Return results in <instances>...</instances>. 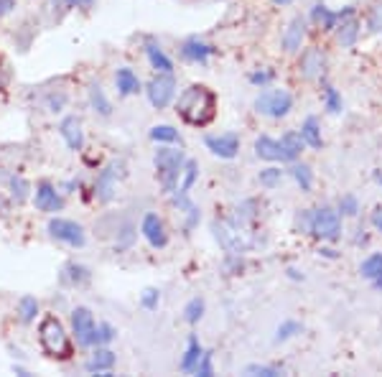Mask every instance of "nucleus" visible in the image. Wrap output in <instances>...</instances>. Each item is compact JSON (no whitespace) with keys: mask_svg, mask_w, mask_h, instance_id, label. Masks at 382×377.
I'll list each match as a JSON object with an SVG mask.
<instances>
[{"mask_svg":"<svg viewBox=\"0 0 382 377\" xmlns=\"http://www.w3.org/2000/svg\"><path fill=\"white\" fill-rule=\"evenodd\" d=\"M301 77L303 79H318L321 74H324L326 69V59L324 54H321V49H306L303 54H301Z\"/></svg>","mask_w":382,"mask_h":377,"instance_id":"nucleus-14","label":"nucleus"},{"mask_svg":"<svg viewBox=\"0 0 382 377\" xmlns=\"http://www.w3.org/2000/svg\"><path fill=\"white\" fill-rule=\"evenodd\" d=\"M158 301H161V291L158 288H146L143 294H140V306L153 311V308H158Z\"/></svg>","mask_w":382,"mask_h":377,"instance_id":"nucleus-38","label":"nucleus"},{"mask_svg":"<svg viewBox=\"0 0 382 377\" xmlns=\"http://www.w3.org/2000/svg\"><path fill=\"white\" fill-rule=\"evenodd\" d=\"M303 138H301V133H296V130H288L283 138H280V151H283V161H288V163H293V161H299L301 151H303Z\"/></svg>","mask_w":382,"mask_h":377,"instance_id":"nucleus-21","label":"nucleus"},{"mask_svg":"<svg viewBox=\"0 0 382 377\" xmlns=\"http://www.w3.org/2000/svg\"><path fill=\"white\" fill-rule=\"evenodd\" d=\"M146 95L156 110L168 108V105L173 103V97H176V79H173L171 71H158V74L148 82Z\"/></svg>","mask_w":382,"mask_h":377,"instance_id":"nucleus-6","label":"nucleus"},{"mask_svg":"<svg viewBox=\"0 0 382 377\" xmlns=\"http://www.w3.org/2000/svg\"><path fill=\"white\" fill-rule=\"evenodd\" d=\"M71 329H74V339L79 347L97 344V324L87 306H76L74 311H71Z\"/></svg>","mask_w":382,"mask_h":377,"instance_id":"nucleus-9","label":"nucleus"},{"mask_svg":"<svg viewBox=\"0 0 382 377\" xmlns=\"http://www.w3.org/2000/svg\"><path fill=\"white\" fill-rule=\"evenodd\" d=\"M33 204L38 211H59L64 207V199L51 181H41L36 186V194H33Z\"/></svg>","mask_w":382,"mask_h":377,"instance_id":"nucleus-11","label":"nucleus"},{"mask_svg":"<svg viewBox=\"0 0 382 377\" xmlns=\"http://www.w3.org/2000/svg\"><path fill=\"white\" fill-rule=\"evenodd\" d=\"M303 36H306V21L301 18V16H296V18L286 26V31H283V49H286L288 54L301 52Z\"/></svg>","mask_w":382,"mask_h":377,"instance_id":"nucleus-18","label":"nucleus"},{"mask_svg":"<svg viewBox=\"0 0 382 377\" xmlns=\"http://www.w3.org/2000/svg\"><path fill=\"white\" fill-rule=\"evenodd\" d=\"M311 21L316 23L318 28H321V31H331V28H337L339 13L329 11V8H326L324 3H316V6L311 8Z\"/></svg>","mask_w":382,"mask_h":377,"instance_id":"nucleus-23","label":"nucleus"},{"mask_svg":"<svg viewBox=\"0 0 382 377\" xmlns=\"http://www.w3.org/2000/svg\"><path fill=\"white\" fill-rule=\"evenodd\" d=\"M291 176H293V179H296V181H299L301 192H311V186H313V173H311V168L306 166V163H296V161H293Z\"/></svg>","mask_w":382,"mask_h":377,"instance_id":"nucleus-29","label":"nucleus"},{"mask_svg":"<svg viewBox=\"0 0 382 377\" xmlns=\"http://www.w3.org/2000/svg\"><path fill=\"white\" fill-rule=\"evenodd\" d=\"M146 57H148V62H151V66L156 71H173V62L166 57L163 49H161L158 44L148 41V44H146Z\"/></svg>","mask_w":382,"mask_h":377,"instance_id":"nucleus-25","label":"nucleus"},{"mask_svg":"<svg viewBox=\"0 0 382 377\" xmlns=\"http://www.w3.org/2000/svg\"><path fill=\"white\" fill-rule=\"evenodd\" d=\"M359 273H362V278H367V281H375L377 275L382 273V253H375V255H369L367 260H362Z\"/></svg>","mask_w":382,"mask_h":377,"instance_id":"nucleus-32","label":"nucleus"},{"mask_svg":"<svg viewBox=\"0 0 382 377\" xmlns=\"http://www.w3.org/2000/svg\"><path fill=\"white\" fill-rule=\"evenodd\" d=\"M372 283H375V288H377V291H382V273L377 275V278H375V281H372Z\"/></svg>","mask_w":382,"mask_h":377,"instance_id":"nucleus-49","label":"nucleus"},{"mask_svg":"<svg viewBox=\"0 0 382 377\" xmlns=\"http://www.w3.org/2000/svg\"><path fill=\"white\" fill-rule=\"evenodd\" d=\"M339 211H342V214H347V217H354L357 211H359V202H357V197L347 194V197L339 199Z\"/></svg>","mask_w":382,"mask_h":377,"instance_id":"nucleus-42","label":"nucleus"},{"mask_svg":"<svg viewBox=\"0 0 382 377\" xmlns=\"http://www.w3.org/2000/svg\"><path fill=\"white\" fill-rule=\"evenodd\" d=\"M184 153L181 151H173V148H158L156 156H153V166H156V179L161 181L166 192L173 194L178 189V176L184 171Z\"/></svg>","mask_w":382,"mask_h":377,"instance_id":"nucleus-3","label":"nucleus"},{"mask_svg":"<svg viewBox=\"0 0 382 377\" xmlns=\"http://www.w3.org/2000/svg\"><path fill=\"white\" fill-rule=\"evenodd\" d=\"M140 232H143V237L148 240L151 248H163V245L168 243L163 219H161L158 214H146V217H143V224H140Z\"/></svg>","mask_w":382,"mask_h":377,"instance_id":"nucleus-16","label":"nucleus"},{"mask_svg":"<svg viewBox=\"0 0 382 377\" xmlns=\"http://www.w3.org/2000/svg\"><path fill=\"white\" fill-rule=\"evenodd\" d=\"M181 54H184V59H189V62L207 64L209 57L214 54V46L204 44V41H199V39H189V41H184V46H181Z\"/></svg>","mask_w":382,"mask_h":377,"instance_id":"nucleus-19","label":"nucleus"},{"mask_svg":"<svg viewBox=\"0 0 382 377\" xmlns=\"http://www.w3.org/2000/svg\"><path fill=\"white\" fill-rule=\"evenodd\" d=\"M245 375H262V377H278V375H283V372H280L278 367H270V364H250V367H245Z\"/></svg>","mask_w":382,"mask_h":377,"instance_id":"nucleus-40","label":"nucleus"},{"mask_svg":"<svg viewBox=\"0 0 382 377\" xmlns=\"http://www.w3.org/2000/svg\"><path fill=\"white\" fill-rule=\"evenodd\" d=\"M151 141L156 143H181V135L171 125H153L151 128Z\"/></svg>","mask_w":382,"mask_h":377,"instance_id":"nucleus-31","label":"nucleus"},{"mask_svg":"<svg viewBox=\"0 0 382 377\" xmlns=\"http://www.w3.org/2000/svg\"><path fill=\"white\" fill-rule=\"evenodd\" d=\"M324 108L329 110V115H339L342 112V95L331 84L324 87Z\"/></svg>","mask_w":382,"mask_h":377,"instance_id":"nucleus-34","label":"nucleus"},{"mask_svg":"<svg viewBox=\"0 0 382 377\" xmlns=\"http://www.w3.org/2000/svg\"><path fill=\"white\" fill-rule=\"evenodd\" d=\"M115 329L110 324H105V321H102V324H97V347H102V344H110V342H112L115 339Z\"/></svg>","mask_w":382,"mask_h":377,"instance_id":"nucleus-43","label":"nucleus"},{"mask_svg":"<svg viewBox=\"0 0 382 377\" xmlns=\"http://www.w3.org/2000/svg\"><path fill=\"white\" fill-rule=\"evenodd\" d=\"M301 138H303L306 146H311L313 151L324 146V138H321V125H318L316 117H306L303 120V128H301Z\"/></svg>","mask_w":382,"mask_h":377,"instance_id":"nucleus-24","label":"nucleus"},{"mask_svg":"<svg viewBox=\"0 0 382 377\" xmlns=\"http://www.w3.org/2000/svg\"><path fill=\"white\" fill-rule=\"evenodd\" d=\"M311 232L313 237L318 240H339L342 235V217H339L337 209H331V207H321V209H313L311 211Z\"/></svg>","mask_w":382,"mask_h":377,"instance_id":"nucleus-5","label":"nucleus"},{"mask_svg":"<svg viewBox=\"0 0 382 377\" xmlns=\"http://www.w3.org/2000/svg\"><path fill=\"white\" fill-rule=\"evenodd\" d=\"M255 153L262 161H283V151H280V141L270 138V135H260L255 141Z\"/></svg>","mask_w":382,"mask_h":377,"instance_id":"nucleus-22","label":"nucleus"},{"mask_svg":"<svg viewBox=\"0 0 382 377\" xmlns=\"http://www.w3.org/2000/svg\"><path fill=\"white\" fill-rule=\"evenodd\" d=\"M197 375H202V377H209V375H214V370H212V352H204V357L199 359V364H197Z\"/></svg>","mask_w":382,"mask_h":377,"instance_id":"nucleus-44","label":"nucleus"},{"mask_svg":"<svg viewBox=\"0 0 382 377\" xmlns=\"http://www.w3.org/2000/svg\"><path fill=\"white\" fill-rule=\"evenodd\" d=\"M66 105V95H51L49 97V112H62V108Z\"/></svg>","mask_w":382,"mask_h":377,"instance_id":"nucleus-46","label":"nucleus"},{"mask_svg":"<svg viewBox=\"0 0 382 377\" xmlns=\"http://www.w3.org/2000/svg\"><path fill=\"white\" fill-rule=\"evenodd\" d=\"M89 105H92L102 117L112 115V105H110L108 95H105V90H102L100 84H92V87H89Z\"/></svg>","mask_w":382,"mask_h":377,"instance_id":"nucleus-27","label":"nucleus"},{"mask_svg":"<svg viewBox=\"0 0 382 377\" xmlns=\"http://www.w3.org/2000/svg\"><path fill=\"white\" fill-rule=\"evenodd\" d=\"M357 36H359V21L354 18V11L347 8L344 13H339V23H337V39L342 46H354Z\"/></svg>","mask_w":382,"mask_h":377,"instance_id":"nucleus-15","label":"nucleus"},{"mask_svg":"<svg viewBox=\"0 0 382 377\" xmlns=\"http://www.w3.org/2000/svg\"><path fill=\"white\" fill-rule=\"evenodd\" d=\"M87 372H95V375H102V377H110L112 375V367H115V352L108 349V347H97L92 352V357L87 359Z\"/></svg>","mask_w":382,"mask_h":377,"instance_id":"nucleus-17","label":"nucleus"},{"mask_svg":"<svg viewBox=\"0 0 382 377\" xmlns=\"http://www.w3.org/2000/svg\"><path fill=\"white\" fill-rule=\"evenodd\" d=\"M372 222H375V227L382 232V209H377V214H375V217H372Z\"/></svg>","mask_w":382,"mask_h":377,"instance_id":"nucleus-48","label":"nucleus"},{"mask_svg":"<svg viewBox=\"0 0 382 377\" xmlns=\"http://www.w3.org/2000/svg\"><path fill=\"white\" fill-rule=\"evenodd\" d=\"M62 281L69 283V286H79V283L89 281V270L84 265H76V262H69L66 268L62 270Z\"/></svg>","mask_w":382,"mask_h":377,"instance_id":"nucleus-28","label":"nucleus"},{"mask_svg":"<svg viewBox=\"0 0 382 377\" xmlns=\"http://www.w3.org/2000/svg\"><path fill=\"white\" fill-rule=\"evenodd\" d=\"M207 148L212 153L219 156V158H235L237 151H240V135L237 133H222V135H207L204 138Z\"/></svg>","mask_w":382,"mask_h":377,"instance_id":"nucleus-10","label":"nucleus"},{"mask_svg":"<svg viewBox=\"0 0 382 377\" xmlns=\"http://www.w3.org/2000/svg\"><path fill=\"white\" fill-rule=\"evenodd\" d=\"M59 135L64 138V143L69 146V151H82L84 148V130H82V120L76 115L64 117L59 122Z\"/></svg>","mask_w":382,"mask_h":377,"instance_id":"nucleus-13","label":"nucleus"},{"mask_svg":"<svg viewBox=\"0 0 382 377\" xmlns=\"http://www.w3.org/2000/svg\"><path fill=\"white\" fill-rule=\"evenodd\" d=\"M280 179H283V171L280 168H265V171H260V184L267 186V189H273L275 184H280Z\"/></svg>","mask_w":382,"mask_h":377,"instance_id":"nucleus-41","label":"nucleus"},{"mask_svg":"<svg viewBox=\"0 0 382 377\" xmlns=\"http://www.w3.org/2000/svg\"><path fill=\"white\" fill-rule=\"evenodd\" d=\"M11 194L16 202H23V199L28 197V184H25L23 176H13L11 179Z\"/></svg>","mask_w":382,"mask_h":377,"instance_id":"nucleus-39","label":"nucleus"},{"mask_svg":"<svg viewBox=\"0 0 382 377\" xmlns=\"http://www.w3.org/2000/svg\"><path fill=\"white\" fill-rule=\"evenodd\" d=\"M273 3H278V6H288V3H293V0H273Z\"/></svg>","mask_w":382,"mask_h":377,"instance_id":"nucleus-50","label":"nucleus"},{"mask_svg":"<svg viewBox=\"0 0 382 377\" xmlns=\"http://www.w3.org/2000/svg\"><path fill=\"white\" fill-rule=\"evenodd\" d=\"M38 342L44 347V352L54 359H69L71 357V339L64 329L62 321L49 313L38 324Z\"/></svg>","mask_w":382,"mask_h":377,"instance_id":"nucleus-2","label":"nucleus"},{"mask_svg":"<svg viewBox=\"0 0 382 377\" xmlns=\"http://www.w3.org/2000/svg\"><path fill=\"white\" fill-rule=\"evenodd\" d=\"M64 3H66L69 8H76V0H64Z\"/></svg>","mask_w":382,"mask_h":377,"instance_id":"nucleus-51","label":"nucleus"},{"mask_svg":"<svg viewBox=\"0 0 382 377\" xmlns=\"http://www.w3.org/2000/svg\"><path fill=\"white\" fill-rule=\"evenodd\" d=\"M49 235L59 243L69 245V248H84L87 245V232H84L82 224L71 222V219H62V217H54L49 219Z\"/></svg>","mask_w":382,"mask_h":377,"instance_id":"nucleus-8","label":"nucleus"},{"mask_svg":"<svg viewBox=\"0 0 382 377\" xmlns=\"http://www.w3.org/2000/svg\"><path fill=\"white\" fill-rule=\"evenodd\" d=\"M202 357H204V349H202V344H199V339L197 337H189V347H186L184 359H181V370H184V372H194Z\"/></svg>","mask_w":382,"mask_h":377,"instance_id":"nucleus-26","label":"nucleus"},{"mask_svg":"<svg viewBox=\"0 0 382 377\" xmlns=\"http://www.w3.org/2000/svg\"><path fill=\"white\" fill-rule=\"evenodd\" d=\"M176 207H181V209H184V214L186 217H189V224H186V227H194V224L199 222V209H197V204H191L189 199H186V194H178L176 197Z\"/></svg>","mask_w":382,"mask_h":377,"instance_id":"nucleus-36","label":"nucleus"},{"mask_svg":"<svg viewBox=\"0 0 382 377\" xmlns=\"http://www.w3.org/2000/svg\"><path fill=\"white\" fill-rule=\"evenodd\" d=\"M13 8H16V0H0V18L11 13Z\"/></svg>","mask_w":382,"mask_h":377,"instance_id":"nucleus-47","label":"nucleus"},{"mask_svg":"<svg viewBox=\"0 0 382 377\" xmlns=\"http://www.w3.org/2000/svg\"><path fill=\"white\" fill-rule=\"evenodd\" d=\"M270 79H273V71H253L250 74V82L257 84V87H265Z\"/></svg>","mask_w":382,"mask_h":377,"instance_id":"nucleus-45","label":"nucleus"},{"mask_svg":"<svg viewBox=\"0 0 382 377\" xmlns=\"http://www.w3.org/2000/svg\"><path fill=\"white\" fill-rule=\"evenodd\" d=\"M38 313V301L33 298V296H23V298L18 301V316L23 324H31L33 319H36Z\"/></svg>","mask_w":382,"mask_h":377,"instance_id":"nucleus-33","label":"nucleus"},{"mask_svg":"<svg viewBox=\"0 0 382 377\" xmlns=\"http://www.w3.org/2000/svg\"><path fill=\"white\" fill-rule=\"evenodd\" d=\"M377 181H380V186H382V176H380V173H377Z\"/></svg>","mask_w":382,"mask_h":377,"instance_id":"nucleus-52","label":"nucleus"},{"mask_svg":"<svg viewBox=\"0 0 382 377\" xmlns=\"http://www.w3.org/2000/svg\"><path fill=\"white\" fill-rule=\"evenodd\" d=\"M181 184H178V189L176 192L178 194H189V189L194 186V181H197V176H199V166H197V161H191V158H186V163H184V171H181Z\"/></svg>","mask_w":382,"mask_h":377,"instance_id":"nucleus-30","label":"nucleus"},{"mask_svg":"<svg viewBox=\"0 0 382 377\" xmlns=\"http://www.w3.org/2000/svg\"><path fill=\"white\" fill-rule=\"evenodd\" d=\"M122 176H125V163H122V161H112L110 166H105L100 171V176H97L95 181V197L100 199L102 204H110L115 199L117 184H120Z\"/></svg>","mask_w":382,"mask_h":377,"instance_id":"nucleus-7","label":"nucleus"},{"mask_svg":"<svg viewBox=\"0 0 382 377\" xmlns=\"http://www.w3.org/2000/svg\"><path fill=\"white\" fill-rule=\"evenodd\" d=\"M176 112L194 128H207L216 115V95L207 84H191L178 95Z\"/></svg>","mask_w":382,"mask_h":377,"instance_id":"nucleus-1","label":"nucleus"},{"mask_svg":"<svg viewBox=\"0 0 382 377\" xmlns=\"http://www.w3.org/2000/svg\"><path fill=\"white\" fill-rule=\"evenodd\" d=\"M293 110V97L288 90H265L257 95V100H255V112L257 115H265V117H273V120H278V117H286L288 112Z\"/></svg>","mask_w":382,"mask_h":377,"instance_id":"nucleus-4","label":"nucleus"},{"mask_svg":"<svg viewBox=\"0 0 382 377\" xmlns=\"http://www.w3.org/2000/svg\"><path fill=\"white\" fill-rule=\"evenodd\" d=\"M212 232H214L216 243L222 245L229 255H240V253H245V243H242L240 227H227V224L214 222L212 224Z\"/></svg>","mask_w":382,"mask_h":377,"instance_id":"nucleus-12","label":"nucleus"},{"mask_svg":"<svg viewBox=\"0 0 382 377\" xmlns=\"http://www.w3.org/2000/svg\"><path fill=\"white\" fill-rule=\"evenodd\" d=\"M115 87H117V92H120L122 97L138 95V92H140V79H138V74H135L133 69L122 66V69L115 71Z\"/></svg>","mask_w":382,"mask_h":377,"instance_id":"nucleus-20","label":"nucleus"},{"mask_svg":"<svg viewBox=\"0 0 382 377\" xmlns=\"http://www.w3.org/2000/svg\"><path fill=\"white\" fill-rule=\"evenodd\" d=\"M296 334H301V324L299 321H283V324L278 326V332H275V342H288V339H293Z\"/></svg>","mask_w":382,"mask_h":377,"instance_id":"nucleus-37","label":"nucleus"},{"mask_svg":"<svg viewBox=\"0 0 382 377\" xmlns=\"http://www.w3.org/2000/svg\"><path fill=\"white\" fill-rule=\"evenodd\" d=\"M202 316H204V301L202 298H191L189 303L184 306V321H189V324H197Z\"/></svg>","mask_w":382,"mask_h":377,"instance_id":"nucleus-35","label":"nucleus"}]
</instances>
